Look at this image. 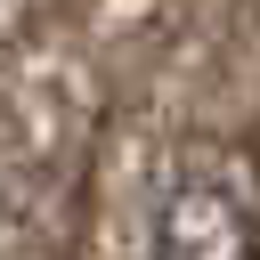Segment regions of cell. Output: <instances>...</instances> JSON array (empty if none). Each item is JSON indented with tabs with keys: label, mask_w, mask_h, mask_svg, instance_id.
Wrapping results in <instances>:
<instances>
[{
	"label": "cell",
	"mask_w": 260,
	"mask_h": 260,
	"mask_svg": "<svg viewBox=\"0 0 260 260\" xmlns=\"http://www.w3.org/2000/svg\"><path fill=\"white\" fill-rule=\"evenodd\" d=\"M154 260H260V219L244 211V195L187 179L154 219Z\"/></svg>",
	"instance_id": "1"
}]
</instances>
